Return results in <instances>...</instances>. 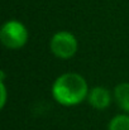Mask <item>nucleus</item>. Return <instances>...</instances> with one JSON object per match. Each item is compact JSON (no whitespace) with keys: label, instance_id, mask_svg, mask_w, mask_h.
<instances>
[{"label":"nucleus","instance_id":"f257e3e1","mask_svg":"<svg viewBox=\"0 0 129 130\" xmlns=\"http://www.w3.org/2000/svg\"><path fill=\"white\" fill-rule=\"evenodd\" d=\"M53 99L63 106H75L89 96L85 78L79 73H63L56 78L52 86Z\"/></svg>","mask_w":129,"mask_h":130},{"label":"nucleus","instance_id":"f03ea898","mask_svg":"<svg viewBox=\"0 0 129 130\" xmlns=\"http://www.w3.org/2000/svg\"><path fill=\"white\" fill-rule=\"evenodd\" d=\"M0 41L9 49H19L28 42V30L23 23L9 20L1 27Z\"/></svg>","mask_w":129,"mask_h":130},{"label":"nucleus","instance_id":"7ed1b4c3","mask_svg":"<svg viewBox=\"0 0 129 130\" xmlns=\"http://www.w3.org/2000/svg\"><path fill=\"white\" fill-rule=\"evenodd\" d=\"M52 53L62 59H68L75 56L77 51V39L70 32H57L49 42Z\"/></svg>","mask_w":129,"mask_h":130},{"label":"nucleus","instance_id":"20e7f679","mask_svg":"<svg viewBox=\"0 0 129 130\" xmlns=\"http://www.w3.org/2000/svg\"><path fill=\"white\" fill-rule=\"evenodd\" d=\"M87 100H89V104L94 109L105 110L111 102V96H110L109 90H106L105 87L96 86L91 88V91L89 92Z\"/></svg>","mask_w":129,"mask_h":130},{"label":"nucleus","instance_id":"39448f33","mask_svg":"<svg viewBox=\"0 0 129 130\" xmlns=\"http://www.w3.org/2000/svg\"><path fill=\"white\" fill-rule=\"evenodd\" d=\"M114 96L118 105L129 114V84H119L114 90Z\"/></svg>","mask_w":129,"mask_h":130},{"label":"nucleus","instance_id":"423d86ee","mask_svg":"<svg viewBox=\"0 0 129 130\" xmlns=\"http://www.w3.org/2000/svg\"><path fill=\"white\" fill-rule=\"evenodd\" d=\"M109 130H129L128 115H117L109 123Z\"/></svg>","mask_w":129,"mask_h":130},{"label":"nucleus","instance_id":"0eeeda50","mask_svg":"<svg viewBox=\"0 0 129 130\" xmlns=\"http://www.w3.org/2000/svg\"><path fill=\"white\" fill-rule=\"evenodd\" d=\"M0 91H1V101H0V106L4 107L5 106V102H6V88L4 82H0Z\"/></svg>","mask_w":129,"mask_h":130}]
</instances>
